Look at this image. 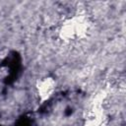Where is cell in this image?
I'll use <instances>...</instances> for the list:
<instances>
[{
    "instance_id": "1",
    "label": "cell",
    "mask_w": 126,
    "mask_h": 126,
    "mask_svg": "<svg viewBox=\"0 0 126 126\" xmlns=\"http://www.w3.org/2000/svg\"><path fill=\"white\" fill-rule=\"evenodd\" d=\"M91 24L86 15L75 14L62 22L58 30V36L64 42H76L87 36Z\"/></svg>"
},
{
    "instance_id": "2",
    "label": "cell",
    "mask_w": 126,
    "mask_h": 126,
    "mask_svg": "<svg viewBox=\"0 0 126 126\" xmlns=\"http://www.w3.org/2000/svg\"><path fill=\"white\" fill-rule=\"evenodd\" d=\"M35 94L40 103L48 101L55 94L57 82L52 76H43L35 82Z\"/></svg>"
},
{
    "instance_id": "3",
    "label": "cell",
    "mask_w": 126,
    "mask_h": 126,
    "mask_svg": "<svg viewBox=\"0 0 126 126\" xmlns=\"http://www.w3.org/2000/svg\"><path fill=\"white\" fill-rule=\"evenodd\" d=\"M84 120V126H102L105 120V113L102 105L92 104Z\"/></svg>"
}]
</instances>
